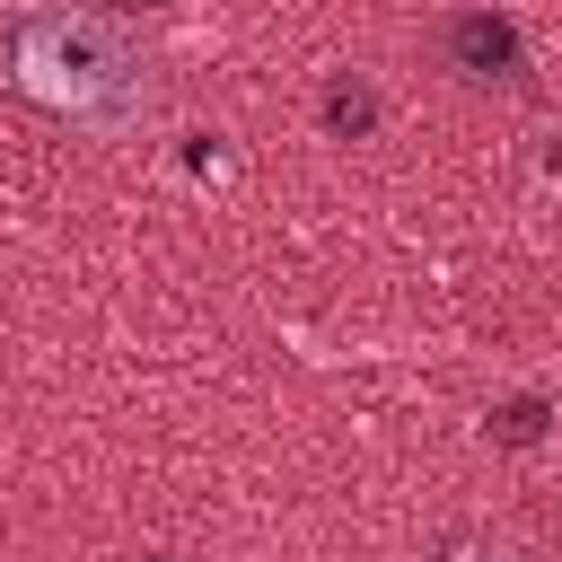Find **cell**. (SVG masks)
<instances>
[{"mask_svg": "<svg viewBox=\"0 0 562 562\" xmlns=\"http://www.w3.org/2000/svg\"><path fill=\"white\" fill-rule=\"evenodd\" d=\"M18 70H26L35 97H53V105H70V114H114V105H132V88H140L132 53H123L114 35L79 26V18H35V26L18 35Z\"/></svg>", "mask_w": 562, "mask_h": 562, "instance_id": "obj_1", "label": "cell"}, {"mask_svg": "<svg viewBox=\"0 0 562 562\" xmlns=\"http://www.w3.org/2000/svg\"><path fill=\"white\" fill-rule=\"evenodd\" d=\"M448 562H492V553H448Z\"/></svg>", "mask_w": 562, "mask_h": 562, "instance_id": "obj_7", "label": "cell"}, {"mask_svg": "<svg viewBox=\"0 0 562 562\" xmlns=\"http://www.w3.org/2000/svg\"><path fill=\"white\" fill-rule=\"evenodd\" d=\"M149 562H176V553H149Z\"/></svg>", "mask_w": 562, "mask_h": 562, "instance_id": "obj_8", "label": "cell"}, {"mask_svg": "<svg viewBox=\"0 0 562 562\" xmlns=\"http://www.w3.org/2000/svg\"><path fill=\"white\" fill-rule=\"evenodd\" d=\"M439 53H448V70H465L483 88H527V44H518V26L501 9H457Z\"/></svg>", "mask_w": 562, "mask_h": 562, "instance_id": "obj_2", "label": "cell"}, {"mask_svg": "<svg viewBox=\"0 0 562 562\" xmlns=\"http://www.w3.org/2000/svg\"><path fill=\"white\" fill-rule=\"evenodd\" d=\"M544 422H553V404H544V395H509V404L492 413V439H501V448H536V439H544Z\"/></svg>", "mask_w": 562, "mask_h": 562, "instance_id": "obj_4", "label": "cell"}, {"mask_svg": "<svg viewBox=\"0 0 562 562\" xmlns=\"http://www.w3.org/2000/svg\"><path fill=\"white\" fill-rule=\"evenodd\" d=\"M114 9H158V0H114Z\"/></svg>", "mask_w": 562, "mask_h": 562, "instance_id": "obj_6", "label": "cell"}, {"mask_svg": "<svg viewBox=\"0 0 562 562\" xmlns=\"http://www.w3.org/2000/svg\"><path fill=\"white\" fill-rule=\"evenodd\" d=\"M544 176H562V132H544Z\"/></svg>", "mask_w": 562, "mask_h": 562, "instance_id": "obj_5", "label": "cell"}, {"mask_svg": "<svg viewBox=\"0 0 562 562\" xmlns=\"http://www.w3.org/2000/svg\"><path fill=\"white\" fill-rule=\"evenodd\" d=\"M316 123H325L334 140H369V132H378V88H369L360 70H334L325 97H316Z\"/></svg>", "mask_w": 562, "mask_h": 562, "instance_id": "obj_3", "label": "cell"}]
</instances>
